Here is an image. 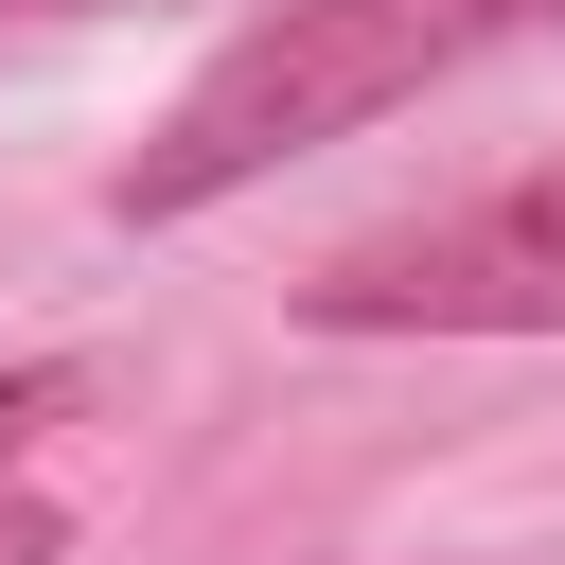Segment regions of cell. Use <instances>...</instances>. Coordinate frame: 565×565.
Returning a JSON list of instances; mask_svg holds the SVG:
<instances>
[{
    "mask_svg": "<svg viewBox=\"0 0 565 565\" xmlns=\"http://www.w3.org/2000/svg\"><path fill=\"white\" fill-rule=\"evenodd\" d=\"M547 18H565V0H265V18L141 124V159L106 177V212H124V230H177V212H212V194H247V177L388 124V106H424L441 71H477V53L547 35Z\"/></svg>",
    "mask_w": 565,
    "mask_h": 565,
    "instance_id": "obj_1",
    "label": "cell"
},
{
    "mask_svg": "<svg viewBox=\"0 0 565 565\" xmlns=\"http://www.w3.org/2000/svg\"><path fill=\"white\" fill-rule=\"evenodd\" d=\"M300 318L318 335H565V159H530V177H494L459 212L318 247Z\"/></svg>",
    "mask_w": 565,
    "mask_h": 565,
    "instance_id": "obj_2",
    "label": "cell"
},
{
    "mask_svg": "<svg viewBox=\"0 0 565 565\" xmlns=\"http://www.w3.org/2000/svg\"><path fill=\"white\" fill-rule=\"evenodd\" d=\"M88 388H106L88 353H18V371H0V565H53V547H71V494L35 477V441H53Z\"/></svg>",
    "mask_w": 565,
    "mask_h": 565,
    "instance_id": "obj_3",
    "label": "cell"
},
{
    "mask_svg": "<svg viewBox=\"0 0 565 565\" xmlns=\"http://www.w3.org/2000/svg\"><path fill=\"white\" fill-rule=\"evenodd\" d=\"M18 18H141V0H0V35H18Z\"/></svg>",
    "mask_w": 565,
    "mask_h": 565,
    "instance_id": "obj_4",
    "label": "cell"
}]
</instances>
